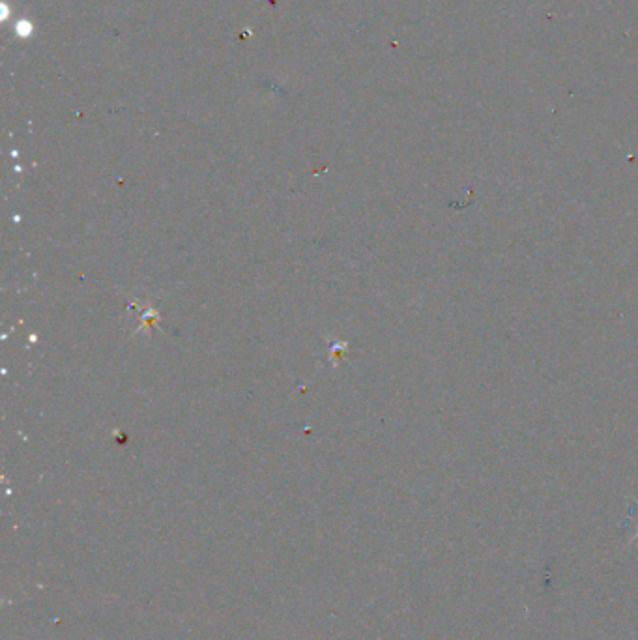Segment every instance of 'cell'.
I'll return each mask as SVG.
<instances>
[{
	"instance_id": "1",
	"label": "cell",
	"mask_w": 638,
	"mask_h": 640,
	"mask_svg": "<svg viewBox=\"0 0 638 640\" xmlns=\"http://www.w3.org/2000/svg\"><path fill=\"white\" fill-rule=\"evenodd\" d=\"M634 503H637V506H638V502H637V500H634ZM637 536H638V531H637Z\"/></svg>"
}]
</instances>
